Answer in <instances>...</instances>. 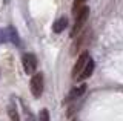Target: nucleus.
Returning <instances> with one entry per match:
<instances>
[{"mask_svg":"<svg viewBox=\"0 0 123 121\" xmlns=\"http://www.w3.org/2000/svg\"><path fill=\"white\" fill-rule=\"evenodd\" d=\"M43 88H45V83H43V75L40 72L36 74L32 78H31V92H32V95L38 98L43 94Z\"/></svg>","mask_w":123,"mask_h":121,"instance_id":"2","label":"nucleus"},{"mask_svg":"<svg viewBox=\"0 0 123 121\" xmlns=\"http://www.w3.org/2000/svg\"><path fill=\"white\" fill-rule=\"evenodd\" d=\"M88 60H89V54H88V52H83V54L79 57L75 66L72 67V77H74V78H79V75L83 71V67H85V65H86Z\"/></svg>","mask_w":123,"mask_h":121,"instance_id":"4","label":"nucleus"},{"mask_svg":"<svg viewBox=\"0 0 123 121\" xmlns=\"http://www.w3.org/2000/svg\"><path fill=\"white\" fill-rule=\"evenodd\" d=\"M22 63H23V69H25V72L31 75L36 72V67H37V60L36 57H34L32 54H25L22 58Z\"/></svg>","mask_w":123,"mask_h":121,"instance_id":"3","label":"nucleus"},{"mask_svg":"<svg viewBox=\"0 0 123 121\" xmlns=\"http://www.w3.org/2000/svg\"><path fill=\"white\" fill-rule=\"evenodd\" d=\"M74 17H75V23H74V28H72V31H71V37H72V38L79 35L80 29H82V28H83V25L86 23L88 17H89V8L83 6V8L80 9Z\"/></svg>","mask_w":123,"mask_h":121,"instance_id":"1","label":"nucleus"},{"mask_svg":"<svg viewBox=\"0 0 123 121\" xmlns=\"http://www.w3.org/2000/svg\"><path fill=\"white\" fill-rule=\"evenodd\" d=\"M66 25H68V20L66 18H59V20L55 22V23H54V26H52V31L55 32V34H60L62 31H63L65 28H66Z\"/></svg>","mask_w":123,"mask_h":121,"instance_id":"7","label":"nucleus"},{"mask_svg":"<svg viewBox=\"0 0 123 121\" xmlns=\"http://www.w3.org/2000/svg\"><path fill=\"white\" fill-rule=\"evenodd\" d=\"M92 72H94V61H92L91 57H89V60L86 61V65H85L83 71L80 72V75H79L77 80H86V78H89L91 75H92Z\"/></svg>","mask_w":123,"mask_h":121,"instance_id":"5","label":"nucleus"},{"mask_svg":"<svg viewBox=\"0 0 123 121\" xmlns=\"http://www.w3.org/2000/svg\"><path fill=\"white\" fill-rule=\"evenodd\" d=\"M85 2H86V0H75V2H74V5H72V14H74V16L83 8V3Z\"/></svg>","mask_w":123,"mask_h":121,"instance_id":"9","label":"nucleus"},{"mask_svg":"<svg viewBox=\"0 0 123 121\" xmlns=\"http://www.w3.org/2000/svg\"><path fill=\"white\" fill-rule=\"evenodd\" d=\"M8 115H9V121H20L18 113H17V110H15L14 106H9V109H8Z\"/></svg>","mask_w":123,"mask_h":121,"instance_id":"8","label":"nucleus"},{"mask_svg":"<svg viewBox=\"0 0 123 121\" xmlns=\"http://www.w3.org/2000/svg\"><path fill=\"white\" fill-rule=\"evenodd\" d=\"M38 121H49L48 109H42L40 110V113H38Z\"/></svg>","mask_w":123,"mask_h":121,"instance_id":"10","label":"nucleus"},{"mask_svg":"<svg viewBox=\"0 0 123 121\" xmlns=\"http://www.w3.org/2000/svg\"><path fill=\"white\" fill-rule=\"evenodd\" d=\"M85 89H86V86H85V84L79 86V88H74V89L71 90V94H69V95H68L66 101H74V100H77V98H79L80 95H83Z\"/></svg>","mask_w":123,"mask_h":121,"instance_id":"6","label":"nucleus"}]
</instances>
